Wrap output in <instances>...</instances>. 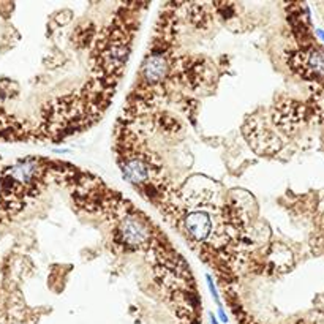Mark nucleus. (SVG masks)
Segmentation results:
<instances>
[{"label":"nucleus","instance_id":"obj_1","mask_svg":"<svg viewBox=\"0 0 324 324\" xmlns=\"http://www.w3.org/2000/svg\"><path fill=\"white\" fill-rule=\"evenodd\" d=\"M119 236L120 240L128 247H144L150 242V228L147 221L138 214H125L119 221Z\"/></svg>","mask_w":324,"mask_h":324},{"label":"nucleus","instance_id":"obj_2","mask_svg":"<svg viewBox=\"0 0 324 324\" xmlns=\"http://www.w3.org/2000/svg\"><path fill=\"white\" fill-rule=\"evenodd\" d=\"M188 236L196 242H204L212 234V218L204 210H193L184 220Z\"/></svg>","mask_w":324,"mask_h":324},{"label":"nucleus","instance_id":"obj_3","mask_svg":"<svg viewBox=\"0 0 324 324\" xmlns=\"http://www.w3.org/2000/svg\"><path fill=\"white\" fill-rule=\"evenodd\" d=\"M144 78L149 83H160L163 81L169 72V60L163 53L154 51L144 62Z\"/></svg>","mask_w":324,"mask_h":324},{"label":"nucleus","instance_id":"obj_4","mask_svg":"<svg viewBox=\"0 0 324 324\" xmlns=\"http://www.w3.org/2000/svg\"><path fill=\"white\" fill-rule=\"evenodd\" d=\"M124 176L127 180L133 182V184H143L144 180L149 177V166L144 160L141 158H130L125 161V165L122 166Z\"/></svg>","mask_w":324,"mask_h":324},{"label":"nucleus","instance_id":"obj_5","mask_svg":"<svg viewBox=\"0 0 324 324\" xmlns=\"http://www.w3.org/2000/svg\"><path fill=\"white\" fill-rule=\"evenodd\" d=\"M305 67L315 75H324V51L311 49L305 56Z\"/></svg>","mask_w":324,"mask_h":324},{"label":"nucleus","instance_id":"obj_6","mask_svg":"<svg viewBox=\"0 0 324 324\" xmlns=\"http://www.w3.org/2000/svg\"><path fill=\"white\" fill-rule=\"evenodd\" d=\"M210 321H212V324H217V321H215V318H214V316H210Z\"/></svg>","mask_w":324,"mask_h":324}]
</instances>
